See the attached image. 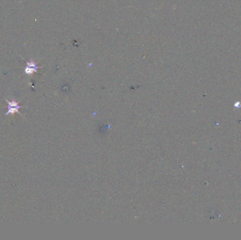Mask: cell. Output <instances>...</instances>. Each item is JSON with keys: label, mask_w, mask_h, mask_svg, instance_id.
<instances>
[{"label": "cell", "mask_w": 241, "mask_h": 240, "mask_svg": "<svg viewBox=\"0 0 241 240\" xmlns=\"http://www.w3.org/2000/svg\"><path fill=\"white\" fill-rule=\"evenodd\" d=\"M5 101H6L7 103H8V105H7V108H8V111L6 114H5V116H8V115L11 114V115H14L16 113L19 114L20 116H22V114L19 112V109H21L22 107L19 105V102L13 100V101H9L8 99H5Z\"/></svg>", "instance_id": "1"}, {"label": "cell", "mask_w": 241, "mask_h": 240, "mask_svg": "<svg viewBox=\"0 0 241 240\" xmlns=\"http://www.w3.org/2000/svg\"><path fill=\"white\" fill-rule=\"evenodd\" d=\"M37 68L38 67L35 64V63L33 62V61H30V62L28 63L26 68H25V73L28 74V75H31L33 73L37 72Z\"/></svg>", "instance_id": "2"}]
</instances>
